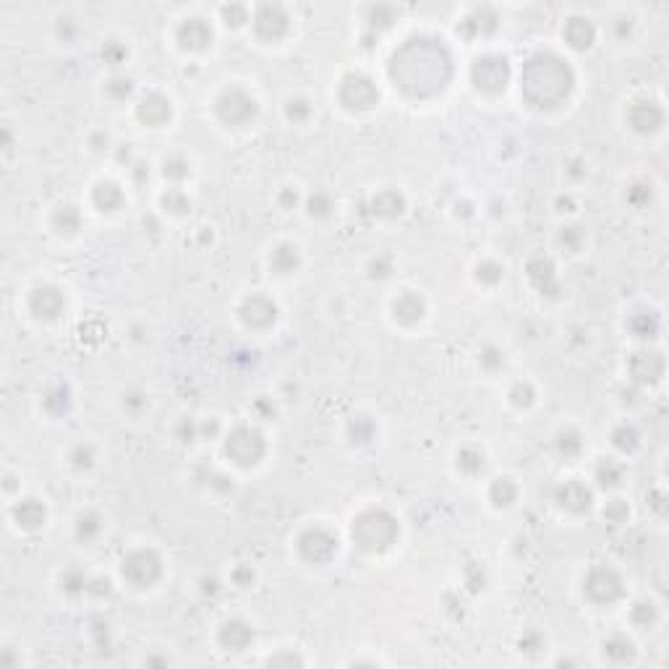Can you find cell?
<instances>
[{
    "label": "cell",
    "instance_id": "obj_1",
    "mask_svg": "<svg viewBox=\"0 0 669 669\" xmlns=\"http://www.w3.org/2000/svg\"><path fill=\"white\" fill-rule=\"evenodd\" d=\"M264 453V442H261L259 431L249 429V426H241L227 437V455L241 465L257 463Z\"/></svg>",
    "mask_w": 669,
    "mask_h": 669
},
{
    "label": "cell",
    "instance_id": "obj_2",
    "mask_svg": "<svg viewBox=\"0 0 669 669\" xmlns=\"http://www.w3.org/2000/svg\"><path fill=\"white\" fill-rule=\"evenodd\" d=\"M363 531H369V536H361V546L376 549V546L390 544L385 536H379V533L382 531L395 533V523H392V518L385 515V512H366V515L358 518V523L353 525V533H363Z\"/></svg>",
    "mask_w": 669,
    "mask_h": 669
},
{
    "label": "cell",
    "instance_id": "obj_3",
    "mask_svg": "<svg viewBox=\"0 0 669 669\" xmlns=\"http://www.w3.org/2000/svg\"><path fill=\"white\" fill-rule=\"evenodd\" d=\"M159 575V559L152 552H134L123 562V578H128L134 586H149Z\"/></svg>",
    "mask_w": 669,
    "mask_h": 669
},
{
    "label": "cell",
    "instance_id": "obj_4",
    "mask_svg": "<svg viewBox=\"0 0 669 669\" xmlns=\"http://www.w3.org/2000/svg\"><path fill=\"white\" fill-rule=\"evenodd\" d=\"M473 81L478 89L499 92L507 84V63L499 58H481L473 66Z\"/></svg>",
    "mask_w": 669,
    "mask_h": 669
},
{
    "label": "cell",
    "instance_id": "obj_5",
    "mask_svg": "<svg viewBox=\"0 0 669 669\" xmlns=\"http://www.w3.org/2000/svg\"><path fill=\"white\" fill-rule=\"evenodd\" d=\"M586 591H589V596L593 601H614L620 593H623V583H620V578H617V573L614 570H607V567H599V570H593L589 575V583H586Z\"/></svg>",
    "mask_w": 669,
    "mask_h": 669
},
{
    "label": "cell",
    "instance_id": "obj_6",
    "mask_svg": "<svg viewBox=\"0 0 669 669\" xmlns=\"http://www.w3.org/2000/svg\"><path fill=\"white\" fill-rule=\"evenodd\" d=\"M335 549H338V541L327 531H322V528L306 531L301 536V552L309 559H314V562H327L329 557L335 555Z\"/></svg>",
    "mask_w": 669,
    "mask_h": 669
},
{
    "label": "cell",
    "instance_id": "obj_7",
    "mask_svg": "<svg viewBox=\"0 0 669 669\" xmlns=\"http://www.w3.org/2000/svg\"><path fill=\"white\" fill-rule=\"evenodd\" d=\"M254 110H257L254 100H249L241 92H230V94H225L220 100V115L225 118L227 123H243V121H249L254 115Z\"/></svg>",
    "mask_w": 669,
    "mask_h": 669
},
{
    "label": "cell",
    "instance_id": "obj_8",
    "mask_svg": "<svg viewBox=\"0 0 669 669\" xmlns=\"http://www.w3.org/2000/svg\"><path fill=\"white\" fill-rule=\"evenodd\" d=\"M342 100L351 107H369L376 100V89L372 87V81L363 76H351L342 87Z\"/></svg>",
    "mask_w": 669,
    "mask_h": 669
},
{
    "label": "cell",
    "instance_id": "obj_9",
    "mask_svg": "<svg viewBox=\"0 0 669 669\" xmlns=\"http://www.w3.org/2000/svg\"><path fill=\"white\" fill-rule=\"evenodd\" d=\"M243 319L254 327H264V324L275 322V306L267 298H251L243 306Z\"/></svg>",
    "mask_w": 669,
    "mask_h": 669
},
{
    "label": "cell",
    "instance_id": "obj_10",
    "mask_svg": "<svg viewBox=\"0 0 669 669\" xmlns=\"http://www.w3.org/2000/svg\"><path fill=\"white\" fill-rule=\"evenodd\" d=\"M559 502L565 505L567 510H586L591 505V494L589 489L583 487V484H578V481H570V484H565V487L559 489Z\"/></svg>",
    "mask_w": 669,
    "mask_h": 669
},
{
    "label": "cell",
    "instance_id": "obj_11",
    "mask_svg": "<svg viewBox=\"0 0 669 669\" xmlns=\"http://www.w3.org/2000/svg\"><path fill=\"white\" fill-rule=\"evenodd\" d=\"M630 121H633V125L638 131H657L659 125H661V110L651 103L635 105L633 113H630Z\"/></svg>",
    "mask_w": 669,
    "mask_h": 669
},
{
    "label": "cell",
    "instance_id": "obj_12",
    "mask_svg": "<svg viewBox=\"0 0 669 669\" xmlns=\"http://www.w3.org/2000/svg\"><path fill=\"white\" fill-rule=\"evenodd\" d=\"M212 40V32L202 19H191L181 26V42L186 47H205Z\"/></svg>",
    "mask_w": 669,
    "mask_h": 669
},
{
    "label": "cell",
    "instance_id": "obj_13",
    "mask_svg": "<svg viewBox=\"0 0 669 669\" xmlns=\"http://www.w3.org/2000/svg\"><path fill=\"white\" fill-rule=\"evenodd\" d=\"M32 306H35V311L40 314V317H58V311L63 309V298H60L58 290L45 288V290H37L35 293Z\"/></svg>",
    "mask_w": 669,
    "mask_h": 669
},
{
    "label": "cell",
    "instance_id": "obj_14",
    "mask_svg": "<svg viewBox=\"0 0 669 669\" xmlns=\"http://www.w3.org/2000/svg\"><path fill=\"white\" fill-rule=\"evenodd\" d=\"M168 115H171V105H168V100L157 97V94H152V97L144 100V105H141V118H144L147 123H162Z\"/></svg>",
    "mask_w": 669,
    "mask_h": 669
},
{
    "label": "cell",
    "instance_id": "obj_15",
    "mask_svg": "<svg viewBox=\"0 0 669 669\" xmlns=\"http://www.w3.org/2000/svg\"><path fill=\"white\" fill-rule=\"evenodd\" d=\"M251 641V630L243 623H227L223 627V643L230 646L233 651H241Z\"/></svg>",
    "mask_w": 669,
    "mask_h": 669
},
{
    "label": "cell",
    "instance_id": "obj_16",
    "mask_svg": "<svg viewBox=\"0 0 669 669\" xmlns=\"http://www.w3.org/2000/svg\"><path fill=\"white\" fill-rule=\"evenodd\" d=\"M567 40L583 50V47H589L591 40H593V26H591L586 19H573V21L567 24Z\"/></svg>",
    "mask_w": 669,
    "mask_h": 669
},
{
    "label": "cell",
    "instance_id": "obj_17",
    "mask_svg": "<svg viewBox=\"0 0 669 669\" xmlns=\"http://www.w3.org/2000/svg\"><path fill=\"white\" fill-rule=\"evenodd\" d=\"M16 518H19V523H24V525L35 528V525H40V523L45 521V510H42L40 502L26 499V502H21V505L16 507Z\"/></svg>",
    "mask_w": 669,
    "mask_h": 669
},
{
    "label": "cell",
    "instance_id": "obj_18",
    "mask_svg": "<svg viewBox=\"0 0 669 669\" xmlns=\"http://www.w3.org/2000/svg\"><path fill=\"white\" fill-rule=\"evenodd\" d=\"M421 311H424V306H421V301L416 298V295H403L400 301H395V317L403 319V322H416V319L421 317Z\"/></svg>",
    "mask_w": 669,
    "mask_h": 669
},
{
    "label": "cell",
    "instance_id": "obj_19",
    "mask_svg": "<svg viewBox=\"0 0 669 669\" xmlns=\"http://www.w3.org/2000/svg\"><path fill=\"white\" fill-rule=\"evenodd\" d=\"M374 212H379V215H387V217L400 215V212H403V199H400L395 191L379 193V196L374 199Z\"/></svg>",
    "mask_w": 669,
    "mask_h": 669
},
{
    "label": "cell",
    "instance_id": "obj_20",
    "mask_svg": "<svg viewBox=\"0 0 669 669\" xmlns=\"http://www.w3.org/2000/svg\"><path fill=\"white\" fill-rule=\"evenodd\" d=\"M270 264H272L280 275H288L295 264H298V254H295V249H290V246H280V249L272 254Z\"/></svg>",
    "mask_w": 669,
    "mask_h": 669
},
{
    "label": "cell",
    "instance_id": "obj_21",
    "mask_svg": "<svg viewBox=\"0 0 669 669\" xmlns=\"http://www.w3.org/2000/svg\"><path fill=\"white\" fill-rule=\"evenodd\" d=\"M604 648H607V654L612 659H617V661H625V659L633 657V643L625 638V635H614V638H609L607 643H604Z\"/></svg>",
    "mask_w": 669,
    "mask_h": 669
},
{
    "label": "cell",
    "instance_id": "obj_22",
    "mask_svg": "<svg viewBox=\"0 0 669 669\" xmlns=\"http://www.w3.org/2000/svg\"><path fill=\"white\" fill-rule=\"evenodd\" d=\"M94 199H97V205L103 207V209H113V207L121 202V191L115 189L113 183H100L97 191H94Z\"/></svg>",
    "mask_w": 669,
    "mask_h": 669
},
{
    "label": "cell",
    "instance_id": "obj_23",
    "mask_svg": "<svg viewBox=\"0 0 669 669\" xmlns=\"http://www.w3.org/2000/svg\"><path fill=\"white\" fill-rule=\"evenodd\" d=\"M492 499H494L497 505H510L512 499H515V487H512L507 478H497L494 487H492Z\"/></svg>",
    "mask_w": 669,
    "mask_h": 669
},
{
    "label": "cell",
    "instance_id": "obj_24",
    "mask_svg": "<svg viewBox=\"0 0 669 669\" xmlns=\"http://www.w3.org/2000/svg\"><path fill=\"white\" fill-rule=\"evenodd\" d=\"M53 403H58V413H63V410L69 408L71 397H69V387L63 385H55L50 392H47L45 397V408H53Z\"/></svg>",
    "mask_w": 669,
    "mask_h": 669
},
{
    "label": "cell",
    "instance_id": "obj_25",
    "mask_svg": "<svg viewBox=\"0 0 669 669\" xmlns=\"http://www.w3.org/2000/svg\"><path fill=\"white\" fill-rule=\"evenodd\" d=\"M614 444H617L620 450H635V447H638V431H635L633 426H620V429L614 431Z\"/></svg>",
    "mask_w": 669,
    "mask_h": 669
},
{
    "label": "cell",
    "instance_id": "obj_26",
    "mask_svg": "<svg viewBox=\"0 0 669 669\" xmlns=\"http://www.w3.org/2000/svg\"><path fill=\"white\" fill-rule=\"evenodd\" d=\"M620 476H623V471H620V465H614L612 460L599 465V481L604 487H614V484L620 481Z\"/></svg>",
    "mask_w": 669,
    "mask_h": 669
},
{
    "label": "cell",
    "instance_id": "obj_27",
    "mask_svg": "<svg viewBox=\"0 0 669 669\" xmlns=\"http://www.w3.org/2000/svg\"><path fill=\"white\" fill-rule=\"evenodd\" d=\"M332 209V202H329L327 193H317V196H311V202H309V212L317 217H324Z\"/></svg>",
    "mask_w": 669,
    "mask_h": 669
},
{
    "label": "cell",
    "instance_id": "obj_28",
    "mask_svg": "<svg viewBox=\"0 0 669 669\" xmlns=\"http://www.w3.org/2000/svg\"><path fill=\"white\" fill-rule=\"evenodd\" d=\"M97 531H100V523H97L94 515H87V518H81L79 521V536L84 539V541H89Z\"/></svg>",
    "mask_w": 669,
    "mask_h": 669
},
{
    "label": "cell",
    "instance_id": "obj_29",
    "mask_svg": "<svg viewBox=\"0 0 669 669\" xmlns=\"http://www.w3.org/2000/svg\"><path fill=\"white\" fill-rule=\"evenodd\" d=\"M460 465H463L465 471H478V468L484 465V455L476 453V450H465V453L460 455Z\"/></svg>",
    "mask_w": 669,
    "mask_h": 669
},
{
    "label": "cell",
    "instance_id": "obj_30",
    "mask_svg": "<svg viewBox=\"0 0 669 669\" xmlns=\"http://www.w3.org/2000/svg\"><path fill=\"white\" fill-rule=\"evenodd\" d=\"M162 202H165V207L173 209V212H186V209H189V202H186L183 193H178V191H171Z\"/></svg>",
    "mask_w": 669,
    "mask_h": 669
},
{
    "label": "cell",
    "instance_id": "obj_31",
    "mask_svg": "<svg viewBox=\"0 0 669 669\" xmlns=\"http://www.w3.org/2000/svg\"><path fill=\"white\" fill-rule=\"evenodd\" d=\"M63 583H66V591H71V593L87 589V578H84V575H79V573H73V570H71L69 575L63 578Z\"/></svg>",
    "mask_w": 669,
    "mask_h": 669
},
{
    "label": "cell",
    "instance_id": "obj_32",
    "mask_svg": "<svg viewBox=\"0 0 669 669\" xmlns=\"http://www.w3.org/2000/svg\"><path fill=\"white\" fill-rule=\"evenodd\" d=\"M73 463L79 465V468H89V465H92V450H89V447H79V450L73 453Z\"/></svg>",
    "mask_w": 669,
    "mask_h": 669
},
{
    "label": "cell",
    "instance_id": "obj_33",
    "mask_svg": "<svg viewBox=\"0 0 669 669\" xmlns=\"http://www.w3.org/2000/svg\"><path fill=\"white\" fill-rule=\"evenodd\" d=\"M290 107H288V115L290 118H306L309 115V105L301 103V100H295V103H288Z\"/></svg>",
    "mask_w": 669,
    "mask_h": 669
},
{
    "label": "cell",
    "instance_id": "obj_34",
    "mask_svg": "<svg viewBox=\"0 0 669 669\" xmlns=\"http://www.w3.org/2000/svg\"><path fill=\"white\" fill-rule=\"evenodd\" d=\"M625 515H627V507H625L620 499H614L612 510H609V518H612V521H623Z\"/></svg>",
    "mask_w": 669,
    "mask_h": 669
}]
</instances>
